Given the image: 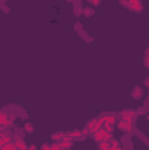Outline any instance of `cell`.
<instances>
[{"label": "cell", "instance_id": "cell-21", "mask_svg": "<svg viewBox=\"0 0 149 150\" xmlns=\"http://www.w3.org/2000/svg\"><path fill=\"white\" fill-rule=\"evenodd\" d=\"M67 2H75V0H67Z\"/></svg>", "mask_w": 149, "mask_h": 150}, {"label": "cell", "instance_id": "cell-15", "mask_svg": "<svg viewBox=\"0 0 149 150\" xmlns=\"http://www.w3.org/2000/svg\"><path fill=\"white\" fill-rule=\"evenodd\" d=\"M100 145V150H109L111 149V142H102V143H98Z\"/></svg>", "mask_w": 149, "mask_h": 150}, {"label": "cell", "instance_id": "cell-9", "mask_svg": "<svg viewBox=\"0 0 149 150\" xmlns=\"http://www.w3.org/2000/svg\"><path fill=\"white\" fill-rule=\"evenodd\" d=\"M135 115H137V112H135V110H130V108H126V110H123V112H121V117L130 119V120H133V119H135Z\"/></svg>", "mask_w": 149, "mask_h": 150}, {"label": "cell", "instance_id": "cell-4", "mask_svg": "<svg viewBox=\"0 0 149 150\" xmlns=\"http://www.w3.org/2000/svg\"><path fill=\"white\" fill-rule=\"evenodd\" d=\"M14 122V119L11 117V115H7V112L5 110H2V113H0V124H2V129H5L9 124H12Z\"/></svg>", "mask_w": 149, "mask_h": 150}, {"label": "cell", "instance_id": "cell-10", "mask_svg": "<svg viewBox=\"0 0 149 150\" xmlns=\"http://www.w3.org/2000/svg\"><path fill=\"white\" fill-rule=\"evenodd\" d=\"M142 94H144V89H142V87H135V89L132 91V98H133V100L142 98Z\"/></svg>", "mask_w": 149, "mask_h": 150}, {"label": "cell", "instance_id": "cell-19", "mask_svg": "<svg viewBox=\"0 0 149 150\" xmlns=\"http://www.w3.org/2000/svg\"><path fill=\"white\" fill-rule=\"evenodd\" d=\"M28 150H39V149L35 147V145H28Z\"/></svg>", "mask_w": 149, "mask_h": 150}, {"label": "cell", "instance_id": "cell-6", "mask_svg": "<svg viewBox=\"0 0 149 150\" xmlns=\"http://www.w3.org/2000/svg\"><path fill=\"white\" fill-rule=\"evenodd\" d=\"M69 136H70L72 140H84V138L88 136V131H70Z\"/></svg>", "mask_w": 149, "mask_h": 150}, {"label": "cell", "instance_id": "cell-14", "mask_svg": "<svg viewBox=\"0 0 149 150\" xmlns=\"http://www.w3.org/2000/svg\"><path fill=\"white\" fill-rule=\"evenodd\" d=\"M63 136H67V134H63V133H53V136H51V138H53L54 142H60Z\"/></svg>", "mask_w": 149, "mask_h": 150}, {"label": "cell", "instance_id": "cell-18", "mask_svg": "<svg viewBox=\"0 0 149 150\" xmlns=\"http://www.w3.org/2000/svg\"><path fill=\"white\" fill-rule=\"evenodd\" d=\"M40 150H51V145H42V149Z\"/></svg>", "mask_w": 149, "mask_h": 150}, {"label": "cell", "instance_id": "cell-13", "mask_svg": "<svg viewBox=\"0 0 149 150\" xmlns=\"http://www.w3.org/2000/svg\"><path fill=\"white\" fill-rule=\"evenodd\" d=\"M23 129H25V133H28V134H32V133H34V126H32V124H30V122H27V124H25V127H23Z\"/></svg>", "mask_w": 149, "mask_h": 150}, {"label": "cell", "instance_id": "cell-8", "mask_svg": "<svg viewBox=\"0 0 149 150\" xmlns=\"http://www.w3.org/2000/svg\"><path fill=\"white\" fill-rule=\"evenodd\" d=\"M72 143H74V140H72L69 134H67V136H63V138L60 140V145H62L63 149H70V147H72Z\"/></svg>", "mask_w": 149, "mask_h": 150}, {"label": "cell", "instance_id": "cell-17", "mask_svg": "<svg viewBox=\"0 0 149 150\" xmlns=\"http://www.w3.org/2000/svg\"><path fill=\"white\" fill-rule=\"evenodd\" d=\"M90 4H91V5H98V4H100V0H90Z\"/></svg>", "mask_w": 149, "mask_h": 150}, {"label": "cell", "instance_id": "cell-3", "mask_svg": "<svg viewBox=\"0 0 149 150\" xmlns=\"http://www.w3.org/2000/svg\"><path fill=\"white\" fill-rule=\"evenodd\" d=\"M102 119H91L88 124H86V131H90V133H95V131H98L100 127H102Z\"/></svg>", "mask_w": 149, "mask_h": 150}, {"label": "cell", "instance_id": "cell-20", "mask_svg": "<svg viewBox=\"0 0 149 150\" xmlns=\"http://www.w3.org/2000/svg\"><path fill=\"white\" fill-rule=\"evenodd\" d=\"M144 65H146V67H148V68H149V56H148V58H146V63H144Z\"/></svg>", "mask_w": 149, "mask_h": 150}, {"label": "cell", "instance_id": "cell-11", "mask_svg": "<svg viewBox=\"0 0 149 150\" xmlns=\"http://www.w3.org/2000/svg\"><path fill=\"white\" fill-rule=\"evenodd\" d=\"M100 119H102L104 124H114V122H116V115H104V117H100Z\"/></svg>", "mask_w": 149, "mask_h": 150}, {"label": "cell", "instance_id": "cell-22", "mask_svg": "<svg viewBox=\"0 0 149 150\" xmlns=\"http://www.w3.org/2000/svg\"><path fill=\"white\" fill-rule=\"evenodd\" d=\"M148 120H149V113H148Z\"/></svg>", "mask_w": 149, "mask_h": 150}, {"label": "cell", "instance_id": "cell-12", "mask_svg": "<svg viewBox=\"0 0 149 150\" xmlns=\"http://www.w3.org/2000/svg\"><path fill=\"white\" fill-rule=\"evenodd\" d=\"M82 14L88 16V18H91V16H93V9H91V7H84V9H82Z\"/></svg>", "mask_w": 149, "mask_h": 150}, {"label": "cell", "instance_id": "cell-16", "mask_svg": "<svg viewBox=\"0 0 149 150\" xmlns=\"http://www.w3.org/2000/svg\"><path fill=\"white\" fill-rule=\"evenodd\" d=\"M51 150H65V149L60 145V142H56V143H53V145H51Z\"/></svg>", "mask_w": 149, "mask_h": 150}, {"label": "cell", "instance_id": "cell-2", "mask_svg": "<svg viewBox=\"0 0 149 150\" xmlns=\"http://www.w3.org/2000/svg\"><path fill=\"white\" fill-rule=\"evenodd\" d=\"M93 138H95L98 143H102V142H109V140H111V133H107L104 127H100L98 131L93 133Z\"/></svg>", "mask_w": 149, "mask_h": 150}, {"label": "cell", "instance_id": "cell-1", "mask_svg": "<svg viewBox=\"0 0 149 150\" xmlns=\"http://www.w3.org/2000/svg\"><path fill=\"white\" fill-rule=\"evenodd\" d=\"M117 129H119V131H123V133H132L133 124H132V120H130V119L121 117V119L117 120Z\"/></svg>", "mask_w": 149, "mask_h": 150}, {"label": "cell", "instance_id": "cell-5", "mask_svg": "<svg viewBox=\"0 0 149 150\" xmlns=\"http://www.w3.org/2000/svg\"><path fill=\"white\" fill-rule=\"evenodd\" d=\"M12 143H14V147L18 150H28V145L23 142V138L21 136H18V138H12Z\"/></svg>", "mask_w": 149, "mask_h": 150}, {"label": "cell", "instance_id": "cell-7", "mask_svg": "<svg viewBox=\"0 0 149 150\" xmlns=\"http://www.w3.org/2000/svg\"><path fill=\"white\" fill-rule=\"evenodd\" d=\"M9 143H12L11 142V133L9 131H2V134H0V147L9 145Z\"/></svg>", "mask_w": 149, "mask_h": 150}]
</instances>
